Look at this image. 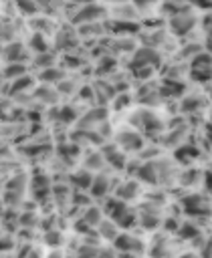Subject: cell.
<instances>
[{
  "label": "cell",
  "mask_w": 212,
  "mask_h": 258,
  "mask_svg": "<svg viewBox=\"0 0 212 258\" xmlns=\"http://www.w3.org/2000/svg\"><path fill=\"white\" fill-rule=\"evenodd\" d=\"M192 23H194V21L190 19V16L182 14V16H176V19L172 21V26H174L176 32H186V30H190Z\"/></svg>",
  "instance_id": "1"
}]
</instances>
